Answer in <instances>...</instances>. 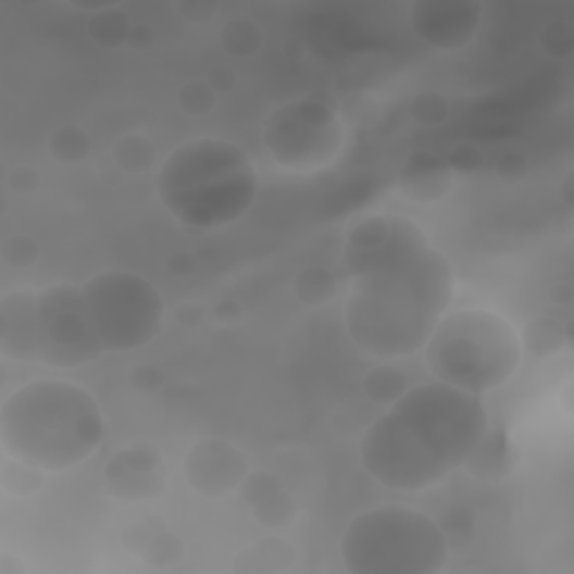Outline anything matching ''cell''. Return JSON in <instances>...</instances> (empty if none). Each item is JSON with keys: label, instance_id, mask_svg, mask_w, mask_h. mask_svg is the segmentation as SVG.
<instances>
[{"label": "cell", "instance_id": "277c9868", "mask_svg": "<svg viewBox=\"0 0 574 574\" xmlns=\"http://www.w3.org/2000/svg\"><path fill=\"white\" fill-rule=\"evenodd\" d=\"M422 352L438 382L478 398L510 384L525 357L514 323L489 308L449 310Z\"/></svg>", "mask_w": 574, "mask_h": 574}, {"label": "cell", "instance_id": "4dcf8cb0", "mask_svg": "<svg viewBox=\"0 0 574 574\" xmlns=\"http://www.w3.org/2000/svg\"><path fill=\"white\" fill-rule=\"evenodd\" d=\"M0 254H3V261L12 267H29L39 259V242H36L27 234H14L3 240V247H0Z\"/></svg>", "mask_w": 574, "mask_h": 574}, {"label": "cell", "instance_id": "ffe728a7", "mask_svg": "<svg viewBox=\"0 0 574 574\" xmlns=\"http://www.w3.org/2000/svg\"><path fill=\"white\" fill-rule=\"evenodd\" d=\"M295 548L285 538H263V541L245 548L236 561V572H283L295 563Z\"/></svg>", "mask_w": 574, "mask_h": 574}, {"label": "cell", "instance_id": "8992f818", "mask_svg": "<svg viewBox=\"0 0 574 574\" xmlns=\"http://www.w3.org/2000/svg\"><path fill=\"white\" fill-rule=\"evenodd\" d=\"M82 287L105 354L141 350L160 335L166 308L149 278L115 267L90 276Z\"/></svg>", "mask_w": 574, "mask_h": 574}, {"label": "cell", "instance_id": "e575fe53", "mask_svg": "<svg viewBox=\"0 0 574 574\" xmlns=\"http://www.w3.org/2000/svg\"><path fill=\"white\" fill-rule=\"evenodd\" d=\"M527 171V162L523 155L519 153H508V155H502L496 164V173L502 177V179H508V183H514V179H521Z\"/></svg>", "mask_w": 574, "mask_h": 574}, {"label": "cell", "instance_id": "603a6c76", "mask_svg": "<svg viewBox=\"0 0 574 574\" xmlns=\"http://www.w3.org/2000/svg\"><path fill=\"white\" fill-rule=\"evenodd\" d=\"M221 48L236 59L254 57L263 46V29L254 18L238 16L223 25L221 29Z\"/></svg>", "mask_w": 574, "mask_h": 574}, {"label": "cell", "instance_id": "f1b7e54d", "mask_svg": "<svg viewBox=\"0 0 574 574\" xmlns=\"http://www.w3.org/2000/svg\"><path fill=\"white\" fill-rule=\"evenodd\" d=\"M215 101H219V95L207 82H189L177 95L179 111L194 117L209 115L215 108Z\"/></svg>", "mask_w": 574, "mask_h": 574}, {"label": "cell", "instance_id": "9a60e30c", "mask_svg": "<svg viewBox=\"0 0 574 574\" xmlns=\"http://www.w3.org/2000/svg\"><path fill=\"white\" fill-rule=\"evenodd\" d=\"M36 299L39 290L21 287L0 299V354L14 362L34 364Z\"/></svg>", "mask_w": 574, "mask_h": 574}, {"label": "cell", "instance_id": "d6a6232c", "mask_svg": "<svg viewBox=\"0 0 574 574\" xmlns=\"http://www.w3.org/2000/svg\"><path fill=\"white\" fill-rule=\"evenodd\" d=\"M41 185V175L36 169L32 166H16L10 175V187L16 191V194H23V196H29L34 194L36 189H39Z\"/></svg>", "mask_w": 574, "mask_h": 574}, {"label": "cell", "instance_id": "44dd1931", "mask_svg": "<svg viewBox=\"0 0 574 574\" xmlns=\"http://www.w3.org/2000/svg\"><path fill=\"white\" fill-rule=\"evenodd\" d=\"M409 386L411 384H409L404 371L395 366V362H379L362 379V388H364L366 398L371 402L384 404V407H390L395 400L402 398Z\"/></svg>", "mask_w": 574, "mask_h": 574}, {"label": "cell", "instance_id": "d4e9b609", "mask_svg": "<svg viewBox=\"0 0 574 574\" xmlns=\"http://www.w3.org/2000/svg\"><path fill=\"white\" fill-rule=\"evenodd\" d=\"M519 333H521L523 350L529 352L532 357H538V359L559 352L561 346L565 344L563 328L559 326V321L552 316L532 319L527 326Z\"/></svg>", "mask_w": 574, "mask_h": 574}, {"label": "cell", "instance_id": "8fae6325", "mask_svg": "<svg viewBox=\"0 0 574 574\" xmlns=\"http://www.w3.org/2000/svg\"><path fill=\"white\" fill-rule=\"evenodd\" d=\"M426 232L404 213H375L357 221L344 242L341 263L348 276L400 261L428 247Z\"/></svg>", "mask_w": 574, "mask_h": 574}, {"label": "cell", "instance_id": "1f68e13d", "mask_svg": "<svg viewBox=\"0 0 574 574\" xmlns=\"http://www.w3.org/2000/svg\"><path fill=\"white\" fill-rule=\"evenodd\" d=\"M164 373L153 364H139L130 371V386L141 395H153L162 388Z\"/></svg>", "mask_w": 574, "mask_h": 574}, {"label": "cell", "instance_id": "ac0fdd59", "mask_svg": "<svg viewBox=\"0 0 574 574\" xmlns=\"http://www.w3.org/2000/svg\"><path fill=\"white\" fill-rule=\"evenodd\" d=\"M516 458V447L510 442L506 430L489 424L487 434L462 466L481 483H500L512 474Z\"/></svg>", "mask_w": 574, "mask_h": 574}, {"label": "cell", "instance_id": "52a82bcc", "mask_svg": "<svg viewBox=\"0 0 574 574\" xmlns=\"http://www.w3.org/2000/svg\"><path fill=\"white\" fill-rule=\"evenodd\" d=\"M359 462L375 483L398 494L428 491L453 474L424 430L390 409L364 430Z\"/></svg>", "mask_w": 574, "mask_h": 574}, {"label": "cell", "instance_id": "2e32d148", "mask_svg": "<svg viewBox=\"0 0 574 574\" xmlns=\"http://www.w3.org/2000/svg\"><path fill=\"white\" fill-rule=\"evenodd\" d=\"M238 491L254 521L267 529L290 527L299 516L297 500L272 472L249 470Z\"/></svg>", "mask_w": 574, "mask_h": 574}, {"label": "cell", "instance_id": "d590c367", "mask_svg": "<svg viewBox=\"0 0 574 574\" xmlns=\"http://www.w3.org/2000/svg\"><path fill=\"white\" fill-rule=\"evenodd\" d=\"M204 82L215 90V95H225L234 90L236 75H234V70L227 65H215L209 70V77Z\"/></svg>", "mask_w": 574, "mask_h": 574}, {"label": "cell", "instance_id": "b9f144b4", "mask_svg": "<svg viewBox=\"0 0 574 574\" xmlns=\"http://www.w3.org/2000/svg\"><path fill=\"white\" fill-rule=\"evenodd\" d=\"M215 316H219L223 323H232L240 316V305L234 301H223L215 305Z\"/></svg>", "mask_w": 574, "mask_h": 574}, {"label": "cell", "instance_id": "4316f807", "mask_svg": "<svg viewBox=\"0 0 574 574\" xmlns=\"http://www.w3.org/2000/svg\"><path fill=\"white\" fill-rule=\"evenodd\" d=\"M113 158L115 164L126 171V173H144L149 171L155 164V147L151 144V139H147L144 135L130 133L124 135L122 139H117L115 149H113Z\"/></svg>", "mask_w": 574, "mask_h": 574}, {"label": "cell", "instance_id": "f546056e", "mask_svg": "<svg viewBox=\"0 0 574 574\" xmlns=\"http://www.w3.org/2000/svg\"><path fill=\"white\" fill-rule=\"evenodd\" d=\"M449 115V105L445 101L442 95L434 92V90H426L420 92L413 101H411V117L420 124V126H440Z\"/></svg>", "mask_w": 574, "mask_h": 574}, {"label": "cell", "instance_id": "f35d334b", "mask_svg": "<svg viewBox=\"0 0 574 574\" xmlns=\"http://www.w3.org/2000/svg\"><path fill=\"white\" fill-rule=\"evenodd\" d=\"M166 265L173 276H189L198 270V261L194 254H189V251H177V254L169 259Z\"/></svg>", "mask_w": 574, "mask_h": 574}, {"label": "cell", "instance_id": "7c38bea8", "mask_svg": "<svg viewBox=\"0 0 574 574\" xmlns=\"http://www.w3.org/2000/svg\"><path fill=\"white\" fill-rule=\"evenodd\" d=\"M483 3L476 0H417L409 8L413 32L438 50H458L472 43L481 23Z\"/></svg>", "mask_w": 574, "mask_h": 574}, {"label": "cell", "instance_id": "5b68a950", "mask_svg": "<svg viewBox=\"0 0 574 574\" xmlns=\"http://www.w3.org/2000/svg\"><path fill=\"white\" fill-rule=\"evenodd\" d=\"M449 552V536L440 523L402 502H384L357 514L339 544L350 574H436L447 567Z\"/></svg>", "mask_w": 574, "mask_h": 574}, {"label": "cell", "instance_id": "ba28073f", "mask_svg": "<svg viewBox=\"0 0 574 574\" xmlns=\"http://www.w3.org/2000/svg\"><path fill=\"white\" fill-rule=\"evenodd\" d=\"M388 409L420 426L451 472L460 470L489 428L483 398L438 379L409 386Z\"/></svg>", "mask_w": 574, "mask_h": 574}, {"label": "cell", "instance_id": "7402d4cb", "mask_svg": "<svg viewBox=\"0 0 574 574\" xmlns=\"http://www.w3.org/2000/svg\"><path fill=\"white\" fill-rule=\"evenodd\" d=\"M128 16L120 10V5H103L101 10L90 14L88 36L101 48H120L126 46L130 32Z\"/></svg>", "mask_w": 574, "mask_h": 574}, {"label": "cell", "instance_id": "836d02e7", "mask_svg": "<svg viewBox=\"0 0 574 574\" xmlns=\"http://www.w3.org/2000/svg\"><path fill=\"white\" fill-rule=\"evenodd\" d=\"M219 10H221L219 3H207V0H198V3L189 0V3H179L177 5V12L183 14L187 21H191V23H207L215 14H219Z\"/></svg>", "mask_w": 574, "mask_h": 574}, {"label": "cell", "instance_id": "83f0119b", "mask_svg": "<svg viewBox=\"0 0 574 574\" xmlns=\"http://www.w3.org/2000/svg\"><path fill=\"white\" fill-rule=\"evenodd\" d=\"M50 155L61 164H79L90 155V137L79 126H61L50 137Z\"/></svg>", "mask_w": 574, "mask_h": 574}, {"label": "cell", "instance_id": "9c48e42d", "mask_svg": "<svg viewBox=\"0 0 574 574\" xmlns=\"http://www.w3.org/2000/svg\"><path fill=\"white\" fill-rule=\"evenodd\" d=\"M346 141L339 111L316 97L285 103L267 117L263 144L272 160L297 173H314L337 162Z\"/></svg>", "mask_w": 574, "mask_h": 574}, {"label": "cell", "instance_id": "5bb4252c", "mask_svg": "<svg viewBox=\"0 0 574 574\" xmlns=\"http://www.w3.org/2000/svg\"><path fill=\"white\" fill-rule=\"evenodd\" d=\"M164 460L151 445H130L113 453L103 470L108 494L122 502H141L164 491Z\"/></svg>", "mask_w": 574, "mask_h": 574}, {"label": "cell", "instance_id": "484cf974", "mask_svg": "<svg viewBox=\"0 0 574 574\" xmlns=\"http://www.w3.org/2000/svg\"><path fill=\"white\" fill-rule=\"evenodd\" d=\"M46 478H48V474L43 470H39V466L8 456V462L3 464V474H0V485H3V489L10 496L27 498V496H34L36 491L43 489Z\"/></svg>", "mask_w": 574, "mask_h": 574}, {"label": "cell", "instance_id": "e0dca14e", "mask_svg": "<svg viewBox=\"0 0 574 574\" xmlns=\"http://www.w3.org/2000/svg\"><path fill=\"white\" fill-rule=\"evenodd\" d=\"M453 185V169L447 160L426 153L415 151L404 162L400 175H398V189L400 194L417 204H430L442 200Z\"/></svg>", "mask_w": 574, "mask_h": 574}, {"label": "cell", "instance_id": "7a4b0ae2", "mask_svg": "<svg viewBox=\"0 0 574 574\" xmlns=\"http://www.w3.org/2000/svg\"><path fill=\"white\" fill-rule=\"evenodd\" d=\"M105 438V415L95 395L67 379H34L0 407L5 456L46 474H63L90 460Z\"/></svg>", "mask_w": 574, "mask_h": 574}, {"label": "cell", "instance_id": "4fadbf2b", "mask_svg": "<svg viewBox=\"0 0 574 574\" xmlns=\"http://www.w3.org/2000/svg\"><path fill=\"white\" fill-rule=\"evenodd\" d=\"M183 472L189 487L204 498H223L238 491L249 474L247 456L229 440H198L185 456Z\"/></svg>", "mask_w": 574, "mask_h": 574}, {"label": "cell", "instance_id": "cb8c5ba5", "mask_svg": "<svg viewBox=\"0 0 574 574\" xmlns=\"http://www.w3.org/2000/svg\"><path fill=\"white\" fill-rule=\"evenodd\" d=\"M337 276L330 270H323V267H303L295 280H292V290L295 297L299 299V303L316 308L328 303L335 295H337Z\"/></svg>", "mask_w": 574, "mask_h": 574}, {"label": "cell", "instance_id": "6da1fadb", "mask_svg": "<svg viewBox=\"0 0 574 574\" xmlns=\"http://www.w3.org/2000/svg\"><path fill=\"white\" fill-rule=\"evenodd\" d=\"M456 299V272L428 245L400 261L350 278L344 323L352 344L377 362L424 350Z\"/></svg>", "mask_w": 574, "mask_h": 574}, {"label": "cell", "instance_id": "ab89813d", "mask_svg": "<svg viewBox=\"0 0 574 574\" xmlns=\"http://www.w3.org/2000/svg\"><path fill=\"white\" fill-rule=\"evenodd\" d=\"M175 316H177L179 323H183L185 328H196V326H200L202 319H204V310L198 303H185V305L177 308Z\"/></svg>", "mask_w": 574, "mask_h": 574}, {"label": "cell", "instance_id": "74e56055", "mask_svg": "<svg viewBox=\"0 0 574 574\" xmlns=\"http://www.w3.org/2000/svg\"><path fill=\"white\" fill-rule=\"evenodd\" d=\"M449 166L456 171H472L481 166V155L472 149V147H458L451 155H449Z\"/></svg>", "mask_w": 574, "mask_h": 574}, {"label": "cell", "instance_id": "30bf717a", "mask_svg": "<svg viewBox=\"0 0 574 574\" xmlns=\"http://www.w3.org/2000/svg\"><path fill=\"white\" fill-rule=\"evenodd\" d=\"M82 285L54 283L36 299L34 364L75 371L103 357Z\"/></svg>", "mask_w": 574, "mask_h": 574}, {"label": "cell", "instance_id": "8d00e7d4", "mask_svg": "<svg viewBox=\"0 0 574 574\" xmlns=\"http://www.w3.org/2000/svg\"><path fill=\"white\" fill-rule=\"evenodd\" d=\"M153 41H155V34L147 23H133L130 25L128 39H126L128 48L141 52V50H149L153 46Z\"/></svg>", "mask_w": 574, "mask_h": 574}, {"label": "cell", "instance_id": "d6986e66", "mask_svg": "<svg viewBox=\"0 0 574 574\" xmlns=\"http://www.w3.org/2000/svg\"><path fill=\"white\" fill-rule=\"evenodd\" d=\"M124 546L155 567H166L183 557V544L166 527L137 523L124 532Z\"/></svg>", "mask_w": 574, "mask_h": 574}, {"label": "cell", "instance_id": "3957f363", "mask_svg": "<svg viewBox=\"0 0 574 574\" xmlns=\"http://www.w3.org/2000/svg\"><path fill=\"white\" fill-rule=\"evenodd\" d=\"M259 169L238 144L196 137L175 147L158 171V198L177 223L211 232L227 227L254 207Z\"/></svg>", "mask_w": 574, "mask_h": 574}, {"label": "cell", "instance_id": "60d3db41", "mask_svg": "<svg viewBox=\"0 0 574 574\" xmlns=\"http://www.w3.org/2000/svg\"><path fill=\"white\" fill-rule=\"evenodd\" d=\"M27 567L18 557L12 554H3L0 557V574H25Z\"/></svg>", "mask_w": 574, "mask_h": 574}]
</instances>
